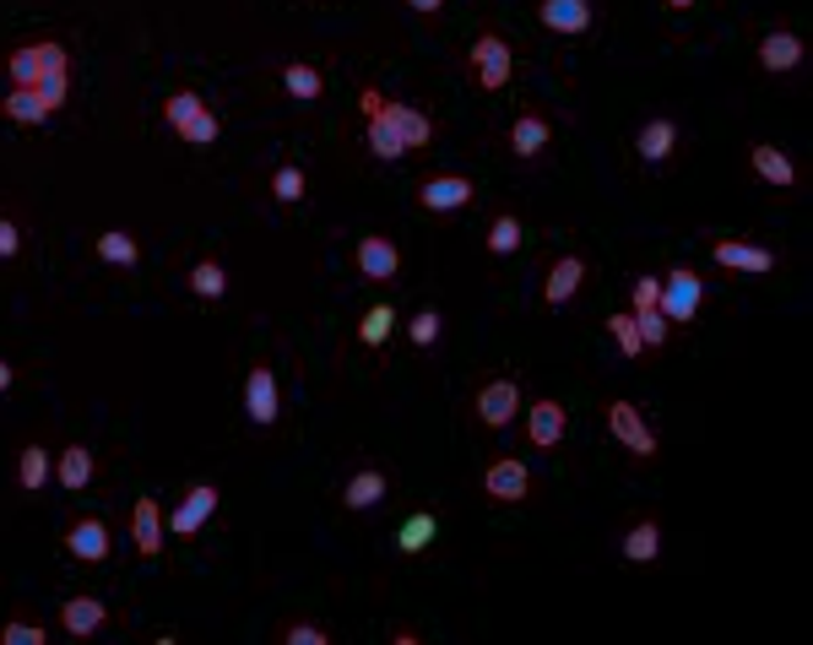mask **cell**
Masks as SVG:
<instances>
[{
    "instance_id": "obj_1",
    "label": "cell",
    "mask_w": 813,
    "mask_h": 645,
    "mask_svg": "<svg viewBox=\"0 0 813 645\" xmlns=\"http://www.w3.org/2000/svg\"><path fill=\"white\" fill-rule=\"evenodd\" d=\"M423 141H434V125L423 120L412 104H374L369 109V153L374 158H402L406 147H423Z\"/></svg>"
},
{
    "instance_id": "obj_2",
    "label": "cell",
    "mask_w": 813,
    "mask_h": 645,
    "mask_svg": "<svg viewBox=\"0 0 813 645\" xmlns=\"http://www.w3.org/2000/svg\"><path fill=\"white\" fill-rule=\"evenodd\" d=\"M6 71H11V81H17V87H39L43 77H66V49H60L55 39L22 43V49H11Z\"/></svg>"
},
{
    "instance_id": "obj_3",
    "label": "cell",
    "mask_w": 813,
    "mask_h": 645,
    "mask_svg": "<svg viewBox=\"0 0 813 645\" xmlns=\"http://www.w3.org/2000/svg\"><path fill=\"white\" fill-rule=\"evenodd\" d=\"M699 299H705V283L694 277L689 266H678V272H673V277L662 283V299H656V310H662L667 321H694Z\"/></svg>"
},
{
    "instance_id": "obj_4",
    "label": "cell",
    "mask_w": 813,
    "mask_h": 645,
    "mask_svg": "<svg viewBox=\"0 0 813 645\" xmlns=\"http://www.w3.org/2000/svg\"><path fill=\"white\" fill-rule=\"evenodd\" d=\"M472 77L488 92H499L510 81V43L499 39V33H483V39L472 43Z\"/></svg>"
},
{
    "instance_id": "obj_5",
    "label": "cell",
    "mask_w": 813,
    "mask_h": 645,
    "mask_svg": "<svg viewBox=\"0 0 813 645\" xmlns=\"http://www.w3.org/2000/svg\"><path fill=\"white\" fill-rule=\"evenodd\" d=\"M516 412H521V385L516 380H493V385L478 391V418H483L488 429H505Z\"/></svg>"
},
{
    "instance_id": "obj_6",
    "label": "cell",
    "mask_w": 813,
    "mask_h": 645,
    "mask_svg": "<svg viewBox=\"0 0 813 645\" xmlns=\"http://www.w3.org/2000/svg\"><path fill=\"white\" fill-rule=\"evenodd\" d=\"M212 510H217V488H212V483H196L190 493H185V499H179L174 521H168V526H174V537H196Z\"/></svg>"
},
{
    "instance_id": "obj_7",
    "label": "cell",
    "mask_w": 813,
    "mask_h": 645,
    "mask_svg": "<svg viewBox=\"0 0 813 645\" xmlns=\"http://www.w3.org/2000/svg\"><path fill=\"white\" fill-rule=\"evenodd\" d=\"M244 412H249L255 423H272V418H277V380H272L266 363H255L249 380H244Z\"/></svg>"
},
{
    "instance_id": "obj_8",
    "label": "cell",
    "mask_w": 813,
    "mask_h": 645,
    "mask_svg": "<svg viewBox=\"0 0 813 645\" xmlns=\"http://www.w3.org/2000/svg\"><path fill=\"white\" fill-rule=\"evenodd\" d=\"M608 429L618 434V440L629 444L635 456H656V440H650V429H646V418L635 412L629 402H613L608 407Z\"/></svg>"
},
{
    "instance_id": "obj_9",
    "label": "cell",
    "mask_w": 813,
    "mask_h": 645,
    "mask_svg": "<svg viewBox=\"0 0 813 645\" xmlns=\"http://www.w3.org/2000/svg\"><path fill=\"white\" fill-rule=\"evenodd\" d=\"M6 120H22V125H39V120H49L60 104L43 92V87H17V92H6Z\"/></svg>"
},
{
    "instance_id": "obj_10",
    "label": "cell",
    "mask_w": 813,
    "mask_h": 645,
    "mask_svg": "<svg viewBox=\"0 0 813 645\" xmlns=\"http://www.w3.org/2000/svg\"><path fill=\"white\" fill-rule=\"evenodd\" d=\"M418 202L429 206V212H450V206H467V202H472V179H461V174H440V179H423Z\"/></svg>"
},
{
    "instance_id": "obj_11",
    "label": "cell",
    "mask_w": 813,
    "mask_h": 645,
    "mask_svg": "<svg viewBox=\"0 0 813 645\" xmlns=\"http://www.w3.org/2000/svg\"><path fill=\"white\" fill-rule=\"evenodd\" d=\"M359 272H364L369 283H391V277L402 272L396 244H391V240H364V244H359Z\"/></svg>"
},
{
    "instance_id": "obj_12",
    "label": "cell",
    "mask_w": 813,
    "mask_h": 645,
    "mask_svg": "<svg viewBox=\"0 0 813 645\" xmlns=\"http://www.w3.org/2000/svg\"><path fill=\"white\" fill-rule=\"evenodd\" d=\"M66 548L77 554V559H109V526L92 521V516H81V521H71V531H66Z\"/></svg>"
},
{
    "instance_id": "obj_13",
    "label": "cell",
    "mask_w": 813,
    "mask_h": 645,
    "mask_svg": "<svg viewBox=\"0 0 813 645\" xmlns=\"http://www.w3.org/2000/svg\"><path fill=\"white\" fill-rule=\"evenodd\" d=\"M483 488L493 493V499H527L531 472L521 467V461H493V467L483 472Z\"/></svg>"
},
{
    "instance_id": "obj_14",
    "label": "cell",
    "mask_w": 813,
    "mask_h": 645,
    "mask_svg": "<svg viewBox=\"0 0 813 645\" xmlns=\"http://www.w3.org/2000/svg\"><path fill=\"white\" fill-rule=\"evenodd\" d=\"M542 22L554 33H586L591 28V0H542Z\"/></svg>"
},
{
    "instance_id": "obj_15",
    "label": "cell",
    "mask_w": 813,
    "mask_h": 645,
    "mask_svg": "<svg viewBox=\"0 0 813 645\" xmlns=\"http://www.w3.org/2000/svg\"><path fill=\"white\" fill-rule=\"evenodd\" d=\"M527 434L537 450H554V444L565 440V407L559 402H537L527 418Z\"/></svg>"
},
{
    "instance_id": "obj_16",
    "label": "cell",
    "mask_w": 813,
    "mask_h": 645,
    "mask_svg": "<svg viewBox=\"0 0 813 645\" xmlns=\"http://www.w3.org/2000/svg\"><path fill=\"white\" fill-rule=\"evenodd\" d=\"M760 66H765V71H792V66H803V39H797V33H765V43H760Z\"/></svg>"
},
{
    "instance_id": "obj_17",
    "label": "cell",
    "mask_w": 813,
    "mask_h": 645,
    "mask_svg": "<svg viewBox=\"0 0 813 645\" xmlns=\"http://www.w3.org/2000/svg\"><path fill=\"white\" fill-rule=\"evenodd\" d=\"M716 261L732 266V272H771L775 255L771 250H760V244H737V240H722L716 244Z\"/></svg>"
},
{
    "instance_id": "obj_18",
    "label": "cell",
    "mask_w": 813,
    "mask_h": 645,
    "mask_svg": "<svg viewBox=\"0 0 813 645\" xmlns=\"http://www.w3.org/2000/svg\"><path fill=\"white\" fill-rule=\"evenodd\" d=\"M580 277H586V261H580V255H565V261H554L542 299H548V304H569V299H575V287H580Z\"/></svg>"
},
{
    "instance_id": "obj_19",
    "label": "cell",
    "mask_w": 813,
    "mask_h": 645,
    "mask_svg": "<svg viewBox=\"0 0 813 645\" xmlns=\"http://www.w3.org/2000/svg\"><path fill=\"white\" fill-rule=\"evenodd\" d=\"M104 618H109V607L98 603V597H71V603L60 607V624H66L71 635H92V629H104Z\"/></svg>"
},
{
    "instance_id": "obj_20",
    "label": "cell",
    "mask_w": 813,
    "mask_h": 645,
    "mask_svg": "<svg viewBox=\"0 0 813 645\" xmlns=\"http://www.w3.org/2000/svg\"><path fill=\"white\" fill-rule=\"evenodd\" d=\"M673 141H678V125L650 120V125H640V136H635V153H640L646 163H662L667 153H673Z\"/></svg>"
},
{
    "instance_id": "obj_21",
    "label": "cell",
    "mask_w": 813,
    "mask_h": 645,
    "mask_svg": "<svg viewBox=\"0 0 813 645\" xmlns=\"http://www.w3.org/2000/svg\"><path fill=\"white\" fill-rule=\"evenodd\" d=\"M510 147H516V158H537L548 147V120L542 115H521L510 125Z\"/></svg>"
},
{
    "instance_id": "obj_22",
    "label": "cell",
    "mask_w": 813,
    "mask_h": 645,
    "mask_svg": "<svg viewBox=\"0 0 813 645\" xmlns=\"http://www.w3.org/2000/svg\"><path fill=\"white\" fill-rule=\"evenodd\" d=\"M385 472H374V467H369V472H359V478H353V483L342 488V505H347V510H369V505H380V499H385Z\"/></svg>"
},
{
    "instance_id": "obj_23",
    "label": "cell",
    "mask_w": 813,
    "mask_h": 645,
    "mask_svg": "<svg viewBox=\"0 0 813 645\" xmlns=\"http://www.w3.org/2000/svg\"><path fill=\"white\" fill-rule=\"evenodd\" d=\"M136 548H141L147 559L163 548V510L153 499H136Z\"/></svg>"
},
{
    "instance_id": "obj_24",
    "label": "cell",
    "mask_w": 813,
    "mask_h": 645,
    "mask_svg": "<svg viewBox=\"0 0 813 645\" xmlns=\"http://www.w3.org/2000/svg\"><path fill=\"white\" fill-rule=\"evenodd\" d=\"M754 174L765 179V185H797V168H792V158L786 153H775V147H754Z\"/></svg>"
},
{
    "instance_id": "obj_25",
    "label": "cell",
    "mask_w": 813,
    "mask_h": 645,
    "mask_svg": "<svg viewBox=\"0 0 813 645\" xmlns=\"http://www.w3.org/2000/svg\"><path fill=\"white\" fill-rule=\"evenodd\" d=\"M656 554H662V526H656V521L629 526V537H624V559H635V565H650Z\"/></svg>"
},
{
    "instance_id": "obj_26",
    "label": "cell",
    "mask_w": 813,
    "mask_h": 645,
    "mask_svg": "<svg viewBox=\"0 0 813 645\" xmlns=\"http://www.w3.org/2000/svg\"><path fill=\"white\" fill-rule=\"evenodd\" d=\"M87 483H92V456H87V444H71L60 456V488H87Z\"/></svg>"
},
{
    "instance_id": "obj_27",
    "label": "cell",
    "mask_w": 813,
    "mask_h": 645,
    "mask_svg": "<svg viewBox=\"0 0 813 645\" xmlns=\"http://www.w3.org/2000/svg\"><path fill=\"white\" fill-rule=\"evenodd\" d=\"M190 287H196L202 299H223V293H228V272H223L217 261H196V266H190Z\"/></svg>"
},
{
    "instance_id": "obj_28",
    "label": "cell",
    "mask_w": 813,
    "mask_h": 645,
    "mask_svg": "<svg viewBox=\"0 0 813 645\" xmlns=\"http://www.w3.org/2000/svg\"><path fill=\"white\" fill-rule=\"evenodd\" d=\"M283 87L293 92V98H304V104L325 92V81H321V71H315V66H287V71H283Z\"/></svg>"
},
{
    "instance_id": "obj_29",
    "label": "cell",
    "mask_w": 813,
    "mask_h": 645,
    "mask_svg": "<svg viewBox=\"0 0 813 645\" xmlns=\"http://www.w3.org/2000/svg\"><path fill=\"white\" fill-rule=\"evenodd\" d=\"M98 255H104L109 266H136V261H141V250H136L130 234H104V240H98Z\"/></svg>"
},
{
    "instance_id": "obj_30",
    "label": "cell",
    "mask_w": 813,
    "mask_h": 645,
    "mask_svg": "<svg viewBox=\"0 0 813 645\" xmlns=\"http://www.w3.org/2000/svg\"><path fill=\"white\" fill-rule=\"evenodd\" d=\"M202 109H206V104H202V92H190V87H185V92H174V98L163 104V120H168L174 130H179L185 120H196Z\"/></svg>"
},
{
    "instance_id": "obj_31",
    "label": "cell",
    "mask_w": 813,
    "mask_h": 645,
    "mask_svg": "<svg viewBox=\"0 0 813 645\" xmlns=\"http://www.w3.org/2000/svg\"><path fill=\"white\" fill-rule=\"evenodd\" d=\"M608 331H613V342H618L624 359H640V353H646V342H640V331H635V315H613Z\"/></svg>"
},
{
    "instance_id": "obj_32",
    "label": "cell",
    "mask_w": 813,
    "mask_h": 645,
    "mask_svg": "<svg viewBox=\"0 0 813 645\" xmlns=\"http://www.w3.org/2000/svg\"><path fill=\"white\" fill-rule=\"evenodd\" d=\"M17 478H22V488H43V478H49V456H43V444H28V450H22Z\"/></svg>"
},
{
    "instance_id": "obj_33",
    "label": "cell",
    "mask_w": 813,
    "mask_h": 645,
    "mask_svg": "<svg viewBox=\"0 0 813 645\" xmlns=\"http://www.w3.org/2000/svg\"><path fill=\"white\" fill-rule=\"evenodd\" d=\"M391 321H396V315H391V304H374V310L364 315V325H359V342L380 348V342L391 336Z\"/></svg>"
},
{
    "instance_id": "obj_34",
    "label": "cell",
    "mask_w": 813,
    "mask_h": 645,
    "mask_svg": "<svg viewBox=\"0 0 813 645\" xmlns=\"http://www.w3.org/2000/svg\"><path fill=\"white\" fill-rule=\"evenodd\" d=\"M434 531H440V521H434L429 510H418V516H406V526H402V548H406V554H418V548H423V543H429Z\"/></svg>"
},
{
    "instance_id": "obj_35",
    "label": "cell",
    "mask_w": 813,
    "mask_h": 645,
    "mask_svg": "<svg viewBox=\"0 0 813 645\" xmlns=\"http://www.w3.org/2000/svg\"><path fill=\"white\" fill-rule=\"evenodd\" d=\"M516 244H521V223H516V217H493V228H488V250H493V255H510Z\"/></svg>"
},
{
    "instance_id": "obj_36",
    "label": "cell",
    "mask_w": 813,
    "mask_h": 645,
    "mask_svg": "<svg viewBox=\"0 0 813 645\" xmlns=\"http://www.w3.org/2000/svg\"><path fill=\"white\" fill-rule=\"evenodd\" d=\"M635 331H640L646 348H662L667 342V315L662 310H635Z\"/></svg>"
},
{
    "instance_id": "obj_37",
    "label": "cell",
    "mask_w": 813,
    "mask_h": 645,
    "mask_svg": "<svg viewBox=\"0 0 813 645\" xmlns=\"http://www.w3.org/2000/svg\"><path fill=\"white\" fill-rule=\"evenodd\" d=\"M272 190H277V202H298V196H304V174H298L293 163H283V168L272 174Z\"/></svg>"
},
{
    "instance_id": "obj_38",
    "label": "cell",
    "mask_w": 813,
    "mask_h": 645,
    "mask_svg": "<svg viewBox=\"0 0 813 645\" xmlns=\"http://www.w3.org/2000/svg\"><path fill=\"white\" fill-rule=\"evenodd\" d=\"M174 136H185V141H196V147H206V141H217V115H196V120H185Z\"/></svg>"
},
{
    "instance_id": "obj_39",
    "label": "cell",
    "mask_w": 813,
    "mask_h": 645,
    "mask_svg": "<svg viewBox=\"0 0 813 645\" xmlns=\"http://www.w3.org/2000/svg\"><path fill=\"white\" fill-rule=\"evenodd\" d=\"M434 336H440V315H434V310H423V315H412V342H418V348H429Z\"/></svg>"
},
{
    "instance_id": "obj_40",
    "label": "cell",
    "mask_w": 813,
    "mask_h": 645,
    "mask_svg": "<svg viewBox=\"0 0 813 645\" xmlns=\"http://www.w3.org/2000/svg\"><path fill=\"white\" fill-rule=\"evenodd\" d=\"M0 641L6 645H43V629H33V624H6Z\"/></svg>"
},
{
    "instance_id": "obj_41",
    "label": "cell",
    "mask_w": 813,
    "mask_h": 645,
    "mask_svg": "<svg viewBox=\"0 0 813 645\" xmlns=\"http://www.w3.org/2000/svg\"><path fill=\"white\" fill-rule=\"evenodd\" d=\"M656 299H662V283H656V277H640V283H635V310H656Z\"/></svg>"
},
{
    "instance_id": "obj_42",
    "label": "cell",
    "mask_w": 813,
    "mask_h": 645,
    "mask_svg": "<svg viewBox=\"0 0 813 645\" xmlns=\"http://www.w3.org/2000/svg\"><path fill=\"white\" fill-rule=\"evenodd\" d=\"M287 641H293V645H325V629H315V624H293V629H287Z\"/></svg>"
},
{
    "instance_id": "obj_43",
    "label": "cell",
    "mask_w": 813,
    "mask_h": 645,
    "mask_svg": "<svg viewBox=\"0 0 813 645\" xmlns=\"http://www.w3.org/2000/svg\"><path fill=\"white\" fill-rule=\"evenodd\" d=\"M17 244H22L17 223H6V217H0V255H17Z\"/></svg>"
},
{
    "instance_id": "obj_44",
    "label": "cell",
    "mask_w": 813,
    "mask_h": 645,
    "mask_svg": "<svg viewBox=\"0 0 813 645\" xmlns=\"http://www.w3.org/2000/svg\"><path fill=\"white\" fill-rule=\"evenodd\" d=\"M406 6H412V11H423V17H429V11H440V0H406Z\"/></svg>"
},
{
    "instance_id": "obj_45",
    "label": "cell",
    "mask_w": 813,
    "mask_h": 645,
    "mask_svg": "<svg viewBox=\"0 0 813 645\" xmlns=\"http://www.w3.org/2000/svg\"><path fill=\"white\" fill-rule=\"evenodd\" d=\"M6 385H11V363L0 359V391H6Z\"/></svg>"
},
{
    "instance_id": "obj_46",
    "label": "cell",
    "mask_w": 813,
    "mask_h": 645,
    "mask_svg": "<svg viewBox=\"0 0 813 645\" xmlns=\"http://www.w3.org/2000/svg\"><path fill=\"white\" fill-rule=\"evenodd\" d=\"M667 6H673V11H689L694 0H667Z\"/></svg>"
}]
</instances>
